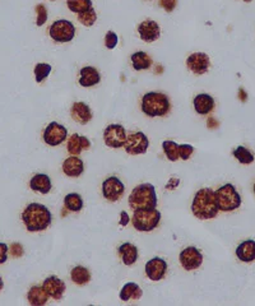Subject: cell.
Masks as SVG:
<instances>
[{"label":"cell","mask_w":255,"mask_h":306,"mask_svg":"<svg viewBox=\"0 0 255 306\" xmlns=\"http://www.w3.org/2000/svg\"><path fill=\"white\" fill-rule=\"evenodd\" d=\"M233 156H235V158L238 159L240 164L243 165H250L254 162V154L251 151H249L248 148L243 147V146H240V147L236 148L235 151H233Z\"/></svg>","instance_id":"31"},{"label":"cell","mask_w":255,"mask_h":306,"mask_svg":"<svg viewBox=\"0 0 255 306\" xmlns=\"http://www.w3.org/2000/svg\"><path fill=\"white\" fill-rule=\"evenodd\" d=\"M192 212L199 219H212L218 214L215 192L210 188L198 190L192 203Z\"/></svg>","instance_id":"2"},{"label":"cell","mask_w":255,"mask_h":306,"mask_svg":"<svg viewBox=\"0 0 255 306\" xmlns=\"http://www.w3.org/2000/svg\"><path fill=\"white\" fill-rule=\"evenodd\" d=\"M119 254L121 256V260L125 266H133L138 259V248L130 242H124L119 248Z\"/></svg>","instance_id":"24"},{"label":"cell","mask_w":255,"mask_h":306,"mask_svg":"<svg viewBox=\"0 0 255 306\" xmlns=\"http://www.w3.org/2000/svg\"><path fill=\"white\" fill-rule=\"evenodd\" d=\"M65 208L72 212H79L83 208V199L77 193H70L64 198Z\"/></svg>","instance_id":"29"},{"label":"cell","mask_w":255,"mask_h":306,"mask_svg":"<svg viewBox=\"0 0 255 306\" xmlns=\"http://www.w3.org/2000/svg\"><path fill=\"white\" fill-rule=\"evenodd\" d=\"M244 2H246V3H250V2H253V0H244Z\"/></svg>","instance_id":"44"},{"label":"cell","mask_w":255,"mask_h":306,"mask_svg":"<svg viewBox=\"0 0 255 306\" xmlns=\"http://www.w3.org/2000/svg\"><path fill=\"white\" fill-rule=\"evenodd\" d=\"M143 291L137 283L134 282H129L125 286L121 289L120 291V300L123 301H128V300H139L142 297Z\"/></svg>","instance_id":"27"},{"label":"cell","mask_w":255,"mask_h":306,"mask_svg":"<svg viewBox=\"0 0 255 306\" xmlns=\"http://www.w3.org/2000/svg\"><path fill=\"white\" fill-rule=\"evenodd\" d=\"M22 221L28 231H44L51 225V212L42 204L31 203L23 211Z\"/></svg>","instance_id":"1"},{"label":"cell","mask_w":255,"mask_h":306,"mask_svg":"<svg viewBox=\"0 0 255 306\" xmlns=\"http://www.w3.org/2000/svg\"><path fill=\"white\" fill-rule=\"evenodd\" d=\"M148 147H150V140L142 132H135L128 135L124 145L126 153L129 154H143L147 152Z\"/></svg>","instance_id":"9"},{"label":"cell","mask_w":255,"mask_h":306,"mask_svg":"<svg viewBox=\"0 0 255 306\" xmlns=\"http://www.w3.org/2000/svg\"><path fill=\"white\" fill-rule=\"evenodd\" d=\"M101 75L98 70L93 67H84L80 69L79 85L82 87H92L100 83Z\"/></svg>","instance_id":"19"},{"label":"cell","mask_w":255,"mask_h":306,"mask_svg":"<svg viewBox=\"0 0 255 306\" xmlns=\"http://www.w3.org/2000/svg\"><path fill=\"white\" fill-rule=\"evenodd\" d=\"M42 287L49 295V297H53L54 300H61L65 292V283L56 276H50L42 282Z\"/></svg>","instance_id":"16"},{"label":"cell","mask_w":255,"mask_h":306,"mask_svg":"<svg viewBox=\"0 0 255 306\" xmlns=\"http://www.w3.org/2000/svg\"><path fill=\"white\" fill-rule=\"evenodd\" d=\"M171 109L170 100L165 93L148 92L142 98V111L147 116H165Z\"/></svg>","instance_id":"4"},{"label":"cell","mask_w":255,"mask_h":306,"mask_svg":"<svg viewBox=\"0 0 255 306\" xmlns=\"http://www.w3.org/2000/svg\"><path fill=\"white\" fill-rule=\"evenodd\" d=\"M160 4L166 12H173L178 4V0H160Z\"/></svg>","instance_id":"38"},{"label":"cell","mask_w":255,"mask_h":306,"mask_svg":"<svg viewBox=\"0 0 255 306\" xmlns=\"http://www.w3.org/2000/svg\"><path fill=\"white\" fill-rule=\"evenodd\" d=\"M70 115L74 121L79 123V124L84 125L92 120V111H91L90 106L86 105L84 102H74L70 110Z\"/></svg>","instance_id":"17"},{"label":"cell","mask_w":255,"mask_h":306,"mask_svg":"<svg viewBox=\"0 0 255 306\" xmlns=\"http://www.w3.org/2000/svg\"><path fill=\"white\" fill-rule=\"evenodd\" d=\"M210 65V59L204 52H194L186 59V67L192 70L194 74H204L208 72Z\"/></svg>","instance_id":"13"},{"label":"cell","mask_w":255,"mask_h":306,"mask_svg":"<svg viewBox=\"0 0 255 306\" xmlns=\"http://www.w3.org/2000/svg\"><path fill=\"white\" fill-rule=\"evenodd\" d=\"M70 278H72L73 283L83 286V284H87L91 281V272L86 267L77 266L70 272Z\"/></svg>","instance_id":"26"},{"label":"cell","mask_w":255,"mask_h":306,"mask_svg":"<svg viewBox=\"0 0 255 306\" xmlns=\"http://www.w3.org/2000/svg\"><path fill=\"white\" fill-rule=\"evenodd\" d=\"M128 222H129V217H128V214L125 213V212H121L120 225L121 226H125V225H128Z\"/></svg>","instance_id":"42"},{"label":"cell","mask_w":255,"mask_h":306,"mask_svg":"<svg viewBox=\"0 0 255 306\" xmlns=\"http://www.w3.org/2000/svg\"><path fill=\"white\" fill-rule=\"evenodd\" d=\"M129 204L133 211L138 209H152L157 206V195L152 184H140L134 188L129 195Z\"/></svg>","instance_id":"3"},{"label":"cell","mask_w":255,"mask_h":306,"mask_svg":"<svg viewBox=\"0 0 255 306\" xmlns=\"http://www.w3.org/2000/svg\"><path fill=\"white\" fill-rule=\"evenodd\" d=\"M63 171L67 176L78 177L84 171V165H83L82 159L78 158L77 156H72L64 161Z\"/></svg>","instance_id":"18"},{"label":"cell","mask_w":255,"mask_h":306,"mask_svg":"<svg viewBox=\"0 0 255 306\" xmlns=\"http://www.w3.org/2000/svg\"><path fill=\"white\" fill-rule=\"evenodd\" d=\"M193 152H194V147L190 145H180L179 146V157L184 161L189 159L192 157Z\"/></svg>","instance_id":"35"},{"label":"cell","mask_w":255,"mask_h":306,"mask_svg":"<svg viewBox=\"0 0 255 306\" xmlns=\"http://www.w3.org/2000/svg\"><path fill=\"white\" fill-rule=\"evenodd\" d=\"M49 33H50V37L56 43H69L74 38L75 28L69 21L59 19L51 25Z\"/></svg>","instance_id":"7"},{"label":"cell","mask_w":255,"mask_h":306,"mask_svg":"<svg viewBox=\"0 0 255 306\" xmlns=\"http://www.w3.org/2000/svg\"><path fill=\"white\" fill-rule=\"evenodd\" d=\"M3 286H4V282H3L2 277H0V291H2V290H3Z\"/></svg>","instance_id":"43"},{"label":"cell","mask_w":255,"mask_h":306,"mask_svg":"<svg viewBox=\"0 0 255 306\" xmlns=\"http://www.w3.org/2000/svg\"><path fill=\"white\" fill-rule=\"evenodd\" d=\"M28 302L32 306H42L48 302L49 295L44 290L42 286H33L31 287L27 294Z\"/></svg>","instance_id":"25"},{"label":"cell","mask_w":255,"mask_h":306,"mask_svg":"<svg viewBox=\"0 0 255 306\" xmlns=\"http://www.w3.org/2000/svg\"><path fill=\"white\" fill-rule=\"evenodd\" d=\"M138 32H139L140 38L145 43H153V41L158 40L161 35V28L158 26V23H156L155 21L147 19L144 22H142L138 27Z\"/></svg>","instance_id":"15"},{"label":"cell","mask_w":255,"mask_h":306,"mask_svg":"<svg viewBox=\"0 0 255 306\" xmlns=\"http://www.w3.org/2000/svg\"><path fill=\"white\" fill-rule=\"evenodd\" d=\"M68 137L67 128L60 125L59 123L53 121L46 127L45 132H44V140L46 145L51 146V147H56V146L61 145Z\"/></svg>","instance_id":"10"},{"label":"cell","mask_w":255,"mask_h":306,"mask_svg":"<svg viewBox=\"0 0 255 306\" xmlns=\"http://www.w3.org/2000/svg\"><path fill=\"white\" fill-rule=\"evenodd\" d=\"M254 194H255V184H254Z\"/></svg>","instance_id":"45"},{"label":"cell","mask_w":255,"mask_h":306,"mask_svg":"<svg viewBox=\"0 0 255 306\" xmlns=\"http://www.w3.org/2000/svg\"><path fill=\"white\" fill-rule=\"evenodd\" d=\"M67 5L73 13L79 14L92 8V0H67Z\"/></svg>","instance_id":"30"},{"label":"cell","mask_w":255,"mask_h":306,"mask_svg":"<svg viewBox=\"0 0 255 306\" xmlns=\"http://www.w3.org/2000/svg\"><path fill=\"white\" fill-rule=\"evenodd\" d=\"M215 107V100L212 96L205 95V93H200L194 98V109L198 114L207 115Z\"/></svg>","instance_id":"23"},{"label":"cell","mask_w":255,"mask_h":306,"mask_svg":"<svg viewBox=\"0 0 255 306\" xmlns=\"http://www.w3.org/2000/svg\"><path fill=\"white\" fill-rule=\"evenodd\" d=\"M102 194L105 199L110 200V202H118L124 194V184L118 177H109L102 184Z\"/></svg>","instance_id":"11"},{"label":"cell","mask_w":255,"mask_h":306,"mask_svg":"<svg viewBox=\"0 0 255 306\" xmlns=\"http://www.w3.org/2000/svg\"><path fill=\"white\" fill-rule=\"evenodd\" d=\"M236 256L240 259L241 261L245 263H250L255 260V241L254 240H246V241L241 242L236 249Z\"/></svg>","instance_id":"22"},{"label":"cell","mask_w":255,"mask_h":306,"mask_svg":"<svg viewBox=\"0 0 255 306\" xmlns=\"http://www.w3.org/2000/svg\"><path fill=\"white\" fill-rule=\"evenodd\" d=\"M162 148L165 151L166 157H167L170 161L175 162L179 159V145L178 143L173 142V140H165L162 143Z\"/></svg>","instance_id":"32"},{"label":"cell","mask_w":255,"mask_h":306,"mask_svg":"<svg viewBox=\"0 0 255 306\" xmlns=\"http://www.w3.org/2000/svg\"><path fill=\"white\" fill-rule=\"evenodd\" d=\"M119 43V37L113 31H109L105 36V45L108 49H114Z\"/></svg>","instance_id":"37"},{"label":"cell","mask_w":255,"mask_h":306,"mask_svg":"<svg viewBox=\"0 0 255 306\" xmlns=\"http://www.w3.org/2000/svg\"><path fill=\"white\" fill-rule=\"evenodd\" d=\"M51 72V65L50 64H44V63H40L35 67V78L36 82H42L45 78L49 77Z\"/></svg>","instance_id":"34"},{"label":"cell","mask_w":255,"mask_h":306,"mask_svg":"<svg viewBox=\"0 0 255 306\" xmlns=\"http://www.w3.org/2000/svg\"><path fill=\"white\" fill-rule=\"evenodd\" d=\"M30 188L33 192H40L41 194H48L51 190V180L46 174H36L31 179Z\"/></svg>","instance_id":"21"},{"label":"cell","mask_w":255,"mask_h":306,"mask_svg":"<svg viewBox=\"0 0 255 306\" xmlns=\"http://www.w3.org/2000/svg\"><path fill=\"white\" fill-rule=\"evenodd\" d=\"M126 130L120 124H111L103 132V140L106 146L111 148H121L124 147L126 142Z\"/></svg>","instance_id":"8"},{"label":"cell","mask_w":255,"mask_h":306,"mask_svg":"<svg viewBox=\"0 0 255 306\" xmlns=\"http://www.w3.org/2000/svg\"><path fill=\"white\" fill-rule=\"evenodd\" d=\"M167 272V263L161 258H153L145 264V274L151 281H161Z\"/></svg>","instance_id":"14"},{"label":"cell","mask_w":255,"mask_h":306,"mask_svg":"<svg viewBox=\"0 0 255 306\" xmlns=\"http://www.w3.org/2000/svg\"><path fill=\"white\" fill-rule=\"evenodd\" d=\"M10 252H12V255L14 258H19L20 255L23 254V248L20 244H13L12 248H10Z\"/></svg>","instance_id":"40"},{"label":"cell","mask_w":255,"mask_h":306,"mask_svg":"<svg viewBox=\"0 0 255 306\" xmlns=\"http://www.w3.org/2000/svg\"><path fill=\"white\" fill-rule=\"evenodd\" d=\"M91 147V142L86 137H80L78 134L70 135L68 140V152L72 156H78L83 150H88Z\"/></svg>","instance_id":"20"},{"label":"cell","mask_w":255,"mask_h":306,"mask_svg":"<svg viewBox=\"0 0 255 306\" xmlns=\"http://www.w3.org/2000/svg\"><path fill=\"white\" fill-rule=\"evenodd\" d=\"M215 199L218 207V211L222 212L235 211L241 206L240 194L236 192L235 187L232 184H226L221 187L218 190H216Z\"/></svg>","instance_id":"5"},{"label":"cell","mask_w":255,"mask_h":306,"mask_svg":"<svg viewBox=\"0 0 255 306\" xmlns=\"http://www.w3.org/2000/svg\"><path fill=\"white\" fill-rule=\"evenodd\" d=\"M133 226L135 230L142 232H148L155 230L161 221V213L156 208L138 209L134 211L133 216Z\"/></svg>","instance_id":"6"},{"label":"cell","mask_w":255,"mask_h":306,"mask_svg":"<svg viewBox=\"0 0 255 306\" xmlns=\"http://www.w3.org/2000/svg\"><path fill=\"white\" fill-rule=\"evenodd\" d=\"M36 10H37V21H36V23H37V26H42L48 21V10H46L45 5L42 4H38L36 7Z\"/></svg>","instance_id":"36"},{"label":"cell","mask_w":255,"mask_h":306,"mask_svg":"<svg viewBox=\"0 0 255 306\" xmlns=\"http://www.w3.org/2000/svg\"><path fill=\"white\" fill-rule=\"evenodd\" d=\"M8 259V247L4 242H0V264H4Z\"/></svg>","instance_id":"39"},{"label":"cell","mask_w":255,"mask_h":306,"mask_svg":"<svg viewBox=\"0 0 255 306\" xmlns=\"http://www.w3.org/2000/svg\"><path fill=\"white\" fill-rule=\"evenodd\" d=\"M179 184H180V180H179V179H171L170 181L167 182V185H166V189H174V188L178 187Z\"/></svg>","instance_id":"41"},{"label":"cell","mask_w":255,"mask_h":306,"mask_svg":"<svg viewBox=\"0 0 255 306\" xmlns=\"http://www.w3.org/2000/svg\"><path fill=\"white\" fill-rule=\"evenodd\" d=\"M180 263L185 271H194L203 263V255L197 248L189 247L180 253Z\"/></svg>","instance_id":"12"},{"label":"cell","mask_w":255,"mask_h":306,"mask_svg":"<svg viewBox=\"0 0 255 306\" xmlns=\"http://www.w3.org/2000/svg\"><path fill=\"white\" fill-rule=\"evenodd\" d=\"M78 19L82 23L83 26H87V27H91V26L95 25V22L97 21V14H96V10L93 8L86 10V12H82L78 14Z\"/></svg>","instance_id":"33"},{"label":"cell","mask_w":255,"mask_h":306,"mask_svg":"<svg viewBox=\"0 0 255 306\" xmlns=\"http://www.w3.org/2000/svg\"><path fill=\"white\" fill-rule=\"evenodd\" d=\"M132 64L135 70H145L152 65V59L145 52L138 51L132 55Z\"/></svg>","instance_id":"28"}]
</instances>
